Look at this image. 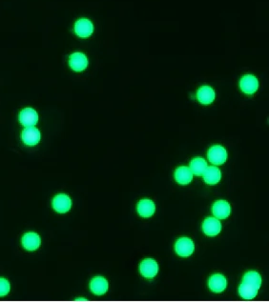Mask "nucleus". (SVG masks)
Instances as JSON below:
<instances>
[{
    "instance_id": "obj_18",
    "label": "nucleus",
    "mask_w": 269,
    "mask_h": 302,
    "mask_svg": "<svg viewBox=\"0 0 269 302\" xmlns=\"http://www.w3.org/2000/svg\"><path fill=\"white\" fill-rule=\"evenodd\" d=\"M193 173L191 172L190 168L186 166L179 167L175 172V179L178 183L181 185H187L193 180Z\"/></svg>"
},
{
    "instance_id": "obj_22",
    "label": "nucleus",
    "mask_w": 269,
    "mask_h": 302,
    "mask_svg": "<svg viewBox=\"0 0 269 302\" xmlns=\"http://www.w3.org/2000/svg\"><path fill=\"white\" fill-rule=\"evenodd\" d=\"M77 302H87V300L86 299H78Z\"/></svg>"
},
{
    "instance_id": "obj_19",
    "label": "nucleus",
    "mask_w": 269,
    "mask_h": 302,
    "mask_svg": "<svg viewBox=\"0 0 269 302\" xmlns=\"http://www.w3.org/2000/svg\"><path fill=\"white\" fill-rule=\"evenodd\" d=\"M156 211V205L154 201L149 198L142 199L138 204V213L143 218H150Z\"/></svg>"
},
{
    "instance_id": "obj_20",
    "label": "nucleus",
    "mask_w": 269,
    "mask_h": 302,
    "mask_svg": "<svg viewBox=\"0 0 269 302\" xmlns=\"http://www.w3.org/2000/svg\"><path fill=\"white\" fill-rule=\"evenodd\" d=\"M207 167H208L207 161L206 159H202V158H196V159H192V161L190 162V166H189L193 175H198V176L204 175Z\"/></svg>"
},
{
    "instance_id": "obj_5",
    "label": "nucleus",
    "mask_w": 269,
    "mask_h": 302,
    "mask_svg": "<svg viewBox=\"0 0 269 302\" xmlns=\"http://www.w3.org/2000/svg\"><path fill=\"white\" fill-rule=\"evenodd\" d=\"M94 32V25L91 20L86 18L79 19L75 24V32L81 38H87Z\"/></svg>"
},
{
    "instance_id": "obj_14",
    "label": "nucleus",
    "mask_w": 269,
    "mask_h": 302,
    "mask_svg": "<svg viewBox=\"0 0 269 302\" xmlns=\"http://www.w3.org/2000/svg\"><path fill=\"white\" fill-rule=\"evenodd\" d=\"M227 286V280L225 276L221 274L213 275L208 280V287L214 293H222Z\"/></svg>"
},
{
    "instance_id": "obj_10",
    "label": "nucleus",
    "mask_w": 269,
    "mask_h": 302,
    "mask_svg": "<svg viewBox=\"0 0 269 302\" xmlns=\"http://www.w3.org/2000/svg\"><path fill=\"white\" fill-rule=\"evenodd\" d=\"M140 272L144 277L153 278L158 275V265L156 260L147 258L143 259L140 265Z\"/></svg>"
},
{
    "instance_id": "obj_1",
    "label": "nucleus",
    "mask_w": 269,
    "mask_h": 302,
    "mask_svg": "<svg viewBox=\"0 0 269 302\" xmlns=\"http://www.w3.org/2000/svg\"><path fill=\"white\" fill-rule=\"evenodd\" d=\"M262 276L259 273L250 271L246 273L242 278V281L239 287V296L246 301H251L256 298L258 292L262 286Z\"/></svg>"
},
{
    "instance_id": "obj_6",
    "label": "nucleus",
    "mask_w": 269,
    "mask_h": 302,
    "mask_svg": "<svg viewBox=\"0 0 269 302\" xmlns=\"http://www.w3.org/2000/svg\"><path fill=\"white\" fill-rule=\"evenodd\" d=\"M88 64L89 60L87 56L82 53H74L70 55L69 65L75 72H83L88 67Z\"/></svg>"
},
{
    "instance_id": "obj_15",
    "label": "nucleus",
    "mask_w": 269,
    "mask_h": 302,
    "mask_svg": "<svg viewBox=\"0 0 269 302\" xmlns=\"http://www.w3.org/2000/svg\"><path fill=\"white\" fill-rule=\"evenodd\" d=\"M41 244V239L36 233H27L22 238V245L23 247L30 252H33L39 248Z\"/></svg>"
},
{
    "instance_id": "obj_21",
    "label": "nucleus",
    "mask_w": 269,
    "mask_h": 302,
    "mask_svg": "<svg viewBox=\"0 0 269 302\" xmlns=\"http://www.w3.org/2000/svg\"><path fill=\"white\" fill-rule=\"evenodd\" d=\"M11 290L10 282L3 277H0V297H5Z\"/></svg>"
},
{
    "instance_id": "obj_2",
    "label": "nucleus",
    "mask_w": 269,
    "mask_h": 302,
    "mask_svg": "<svg viewBox=\"0 0 269 302\" xmlns=\"http://www.w3.org/2000/svg\"><path fill=\"white\" fill-rule=\"evenodd\" d=\"M207 158L215 166L222 165L227 160V151L221 145H214L208 150Z\"/></svg>"
},
{
    "instance_id": "obj_4",
    "label": "nucleus",
    "mask_w": 269,
    "mask_h": 302,
    "mask_svg": "<svg viewBox=\"0 0 269 302\" xmlns=\"http://www.w3.org/2000/svg\"><path fill=\"white\" fill-rule=\"evenodd\" d=\"M239 88L245 95H253L259 89V80L253 75H245L239 80Z\"/></svg>"
},
{
    "instance_id": "obj_3",
    "label": "nucleus",
    "mask_w": 269,
    "mask_h": 302,
    "mask_svg": "<svg viewBox=\"0 0 269 302\" xmlns=\"http://www.w3.org/2000/svg\"><path fill=\"white\" fill-rule=\"evenodd\" d=\"M175 250H176V253L179 256L187 257L194 253L195 244L192 239L183 237L177 240L176 245H175Z\"/></svg>"
},
{
    "instance_id": "obj_7",
    "label": "nucleus",
    "mask_w": 269,
    "mask_h": 302,
    "mask_svg": "<svg viewBox=\"0 0 269 302\" xmlns=\"http://www.w3.org/2000/svg\"><path fill=\"white\" fill-rule=\"evenodd\" d=\"M22 141L24 144L28 146H34L36 144L39 143L41 139V134L37 128L32 126V127H25L21 135Z\"/></svg>"
},
{
    "instance_id": "obj_13",
    "label": "nucleus",
    "mask_w": 269,
    "mask_h": 302,
    "mask_svg": "<svg viewBox=\"0 0 269 302\" xmlns=\"http://www.w3.org/2000/svg\"><path fill=\"white\" fill-rule=\"evenodd\" d=\"M197 98L200 101V103H202L204 105H209L216 98L215 90L208 85L202 86L197 92Z\"/></svg>"
},
{
    "instance_id": "obj_17",
    "label": "nucleus",
    "mask_w": 269,
    "mask_h": 302,
    "mask_svg": "<svg viewBox=\"0 0 269 302\" xmlns=\"http://www.w3.org/2000/svg\"><path fill=\"white\" fill-rule=\"evenodd\" d=\"M204 180L206 181V183L209 185H214L217 184L221 181L222 178V172L221 170L217 167V166H208L206 168L204 175Z\"/></svg>"
},
{
    "instance_id": "obj_12",
    "label": "nucleus",
    "mask_w": 269,
    "mask_h": 302,
    "mask_svg": "<svg viewBox=\"0 0 269 302\" xmlns=\"http://www.w3.org/2000/svg\"><path fill=\"white\" fill-rule=\"evenodd\" d=\"M212 213L218 220H224L230 216L231 206L226 200H218L212 207Z\"/></svg>"
},
{
    "instance_id": "obj_11",
    "label": "nucleus",
    "mask_w": 269,
    "mask_h": 302,
    "mask_svg": "<svg viewBox=\"0 0 269 302\" xmlns=\"http://www.w3.org/2000/svg\"><path fill=\"white\" fill-rule=\"evenodd\" d=\"M19 121L25 127L35 126L38 121V114L32 108H26L20 111Z\"/></svg>"
},
{
    "instance_id": "obj_16",
    "label": "nucleus",
    "mask_w": 269,
    "mask_h": 302,
    "mask_svg": "<svg viewBox=\"0 0 269 302\" xmlns=\"http://www.w3.org/2000/svg\"><path fill=\"white\" fill-rule=\"evenodd\" d=\"M108 288H109V283L107 279L104 278L103 276H95L90 283V289L92 293L96 296L104 295L108 291Z\"/></svg>"
},
{
    "instance_id": "obj_9",
    "label": "nucleus",
    "mask_w": 269,
    "mask_h": 302,
    "mask_svg": "<svg viewBox=\"0 0 269 302\" xmlns=\"http://www.w3.org/2000/svg\"><path fill=\"white\" fill-rule=\"evenodd\" d=\"M53 207L56 212L60 214H65L69 212L72 208V199L67 194L64 193L58 194L53 199Z\"/></svg>"
},
{
    "instance_id": "obj_8",
    "label": "nucleus",
    "mask_w": 269,
    "mask_h": 302,
    "mask_svg": "<svg viewBox=\"0 0 269 302\" xmlns=\"http://www.w3.org/2000/svg\"><path fill=\"white\" fill-rule=\"evenodd\" d=\"M222 230V223L217 218H207L203 223V231L208 237H216Z\"/></svg>"
}]
</instances>
